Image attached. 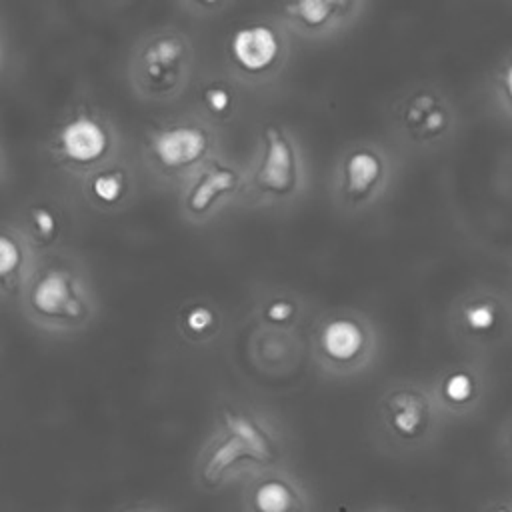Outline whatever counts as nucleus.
Segmentation results:
<instances>
[{"label":"nucleus","mask_w":512,"mask_h":512,"mask_svg":"<svg viewBox=\"0 0 512 512\" xmlns=\"http://www.w3.org/2000/svg\"><path fill=\"white\" fill-rule=\"evenodd\" d=\"M462 324L470 332H486L496 322V310L490 302H470L462 308Z\"/></svg>","instance_id":"obj_24"},{"label":"nucleus","mask_w":512,"mask_h":512,"mask_svg":"<svg viewBox=\"0 0 512 512\" xmlns=\"http://www.w3.org/2000/svg\"><path fill=\"white\" fill-rule=\"evenodd\" d=\"M302 340L298 330H276L254 326L248 340V354L254 366L270 376L292 372L302 360Z\"/></svg>","instance_id":"obj_20"},{"label":"nucleus","mask_w":512,"mask_h":512,"mask_svg":"<svg viewBox=\"0 0 512 512\" xmlns=\"http://www.w3.org/2000/svg\"><path fill=\"white\" fill-rule=\"evenodd\" d=\"M310 188V166L298 134L282 120H264L254 134L252 158L246 164L244 206L290 208Z\"/></svg>","instance_id":"obj_4"},{"label":"nucleus","mask_w":512,"mask_h":512,"mask_svg":"<svg viewBox=\"0 0 512 512\" xmlns=\"http://www.w3.org/2000/svg\"><path fill=\"white\" fill-rule=\"evenodd\" d=\"M308 310L306 298L286 286L260 288L250 306V318L254 326L276 330H298Z\"/></svg>","instance_id":"obj_21"},{"label":"nucleus","mask_w":512,"mask_h":512,"mask_svg":"<svg viewBox=\"0 0 512 512\" xmlns=\"http://www.w3.org/2000/svg\"><path fill=\"white\" fill-rule=\"evenodd\" d=\"M308 342L316 370L336 380L370 370L380 354L376 322L370 314L350 306H336L318 314Z\"/></svg>","instance_id":"obj_6"},{"label":"nucleus","mask_w":512,"mask_h":512,"mask_svg":"<svg viewBox=\"0 0 512 512\" xmlns=\"http://www.w3.org/2000/svg\"><path fill=\"white\" fill-rule=\"evenodd\" d=\"M180 10L194 20H212L224 14L236 0H176Z\"/></svg>","instance_id":"obj_25"},{"label":"nucleus","mask_w":512,"mask_h":512,"mask_svg":"<svg viewBox=\"0 0 512 512\" xmlns=\"http://www.w3.org/2000/svg\"><path fill=\"white\" fill-rule=\"evenodd\" d=\"M474 378L466 370H452L440 376L436 384V398L450 410L464 408L474 398Z\"/></svg>","instance_id":"obj_23"},{"label":"nucleus","mask_w":512,"mask_h":512,"mask_svg":"<svg viewBox=\"0 0 512 512\" xmlns=\"http://www.w3.org/2000/svg\"><path fill=\"white\" fill-rule=\"evenodd\" d=\"M212 428H218L248 450H252L264 468L286 464L288 458V436L282 422L266 408L238 398L222 396L214 404Z\"/></svg>","instance_id":"obj_12"},{"label":"nucleus","mask_w":512,"mask_h":512,"mask_svg":"<svg viewBox=\"0 0 512 512\" xmlns=\"http://www.w3.org/2000/svg\"><path fill=\"white\" fill-rule=\"evenodd\" d=\"M12 220L40 256L68 248L74 230V214L68 202L54 192L30 194Z\"/></svg>","instance_id":"obj_15"},{"label":"nucleus","mask_w":512,"mask_h":512,"mask_svg":"<svg viewBox=\"0 0 512 512\" xmlns=\"http://www.w3.org/2000/svg\"><path fill=\"white\" fill-rule=\"evenodd\" d=\"M368 0H278L276 14L304 42H330L352 30Z\"/></svg>","instance_id":"obj_13"},{"label":"nucleus","mask_w":512,"mask_h":512,"mask_svg":"<svg viewBox=\"0 0 512 512\" xmlns=\"http://www.w3.org/2000/svg\"><path fill=\"white\" fill-rule=\"evenodd\" d=\"M18 308L30 326L48 336L88 330L100 302L84 258L70 248L40 256Z\"/></svg>","instance_id":"obj_1"},{"label":"nucleus","mask_w":512,"mask_h":512,"mask_svg":"<svg viewBox=\"0 0 512 512\" xmlns=\"http://www.w3.org/2000/svg\"><path fill=\"white\" fill-rule=\"evenodd\" d=\"M436 424V402L422 384L392 382L374 402L372 434L386 452H408L424 446Z\"/></svg>","instance_id":"obj_9"},{"label":"nucleus","mask_w":512,"mask_h":512,"mask_svg":"<svg viewBox=\"0 0 512 512\" xmlns=\"http://www.w3.org/2000/svg\"><path fill=\"white\" fill-rule=\"evenodd\" d=\"M118 512H166V510L158 504H152V502H134V504H128V506L120 508Z\"/></svg>","instance_id":"obj_27"},{"label":"nucleus","mask_w":512,"mask_h":512,"mask_svg":"<svg viewBox=\"0 0 512 512\" xmlns=\"http://www.w3.org/2000/svg\"><path fill=\"white\" fill-rule=\"evenodd\" d=\"M292 38L276 12L248 16L224 40V70L248 90L272 88L292 60Z\"/></svg>","instance_id":"obj_7"},{"label":"nucleus","mask_w":512,"mask_h":512,"mask_svg":"<svg viewBox=\"0 0 512 512\" xmlns=\"http://www.w3.org/2000/svg\"><path fill=\"white\" fill-rule=\"evenodd\" d=\"M194 70L196 46L192 38L174 24H162L132 44L126 82L136 100L168 106L192 88Z\"/></svg>","instance_id":"obj_5"},{"label":"nucleus","mask_w":512,"mask_h":512,"mask_svg":"<svg viewBox=\"0 0 512 512\" xmlns=\"http://www.w3.org/2000/svg\"><path fill=\"white\" fill-rule=\"evenodd\" d=\"M246 166L220 152L198 168L178 190V214L190 226H206L228 206L242 202Z\"/></svg>","instance_id":"obj_11"},{"label":"nucleus","mask_w":512,"mask_h":512,"mask_svg":"<svg viewBox=\"0 0 512 512\" xmlns=\"http://www.w3.org/2000/svg\"><path fill=\"white\" fill-rule=\"evenodd\" d=\"M42 148L56 172L78 182L120 156L124 136L116 118L98 100L76 96L52 122Z\"/></svg>","instance_id":"obj_3"},{"label":"nucleus","mask_w":512,"mask_h":512,"mask_svg":"<svg viewBox=\"0 0 512 512\" xmlns=\"http://www.w3.org/2000/svg\"><path fill=\"white\" fill-rule=\"evenodd\" d=\"M220 152H224L222 130L192 108L154 120L138 144L140 166L156 186L168 190H180Z\"/></svg>","instance_id":"obj_2"},{"label":"nucleus","mask_w":512,"mask_h":512,"mask_svg":"<svg viewBox=\"0 0 512 512\" xmlns=\"http://www.w3.org/2000/svg\"><path fill=\"white\" fill-rule=\"evenodd\" d=\"M388 130L398 146L424 152L440 146L454 130V108L448 96L432 84L404 88L388 106Z\"/></svg>","instance_id":"obj_10"},{"label":"nucleus","mask_w":512,"mask_h":512,"mask_svg":"<svg viewBox=\"0 0 512 512\" xmlns=\"http://www.w3.org/2000/svg\"><path fill=\"white\" fill-rule=\"evenodd\" d=\"M242 88L244 86L224 68L202 72L192 82L190 108L224 130L232 126L242 114Z\"/></svg>","instance_id":"obj_18"},{"label":"nucleus","mask_w":512,"mask_h":512,"mask_svg":"<svg viewBox=\"0 0 512 512\" xmlns=\"http://www.w3.org/2000/svg\"><path fill=\"white\" fill-rule=\"evenodd\" d=\"M242 512H312V496L292 468L270 466L246 478Z\"/></svg>","instance_id":"obj_17"},{"label":"nucleus","mask_w":512,"mask_h":512,"mask_svg":"<svg viewBox=\"0 0 512 512\" xmlns=\"http://www.w3.org/2000/svg\"><path fill=\"white\" fill-rule=\"evenodd\" d=\"M40 260V254L14 220H4L0 230V292L4 304L20 302V296Z\"/></svg>","instance_id":"obj_19"},{"label":"nucleus","mask_w":512,"mask_h":512,"mask_svg":"<svg viewBox=\"0 0 512 512\" xmlns=\"http://www.w3.org/2000/svg\"><path fill=\"white\" fill-rule=\"evenodd\" d=\"M226 324L222 308L204 296L186 300L174 318L176 334L188 346H208L218 340Z\"/></svg>","instance_id":"obj_22"},{"label":"nucleus","mask_w":512,"mask_h":512,"mask_svg":"<svg viewBox=\"0 0 512 512\" xmlns=\"http://www.w3.org/2000/svg\"><path fill=\"white\" fill-rule=\"evenodd\" d=\"M496 512H508V510H496Z\"/></svg>","instance_id":"obj_29"},{"label":"nucleus","mask_w":512,"mask_h":512,"mask_svg":"<svg viewBox=\"0 0 512 512\" xmlns=\"http://www.w3.org/2000/svg\"><path fill=\"white\" fill-rule=\"evenodd\" d=\"M260 470H264V466L252 450L234 436L212 428L196 452L192 476L202 492L216 494L228 484Z\"/></svg>","instance_id":"obj_14"},{"label":"nucleus","mask_w":512,"mask_h":512,"mask_svg":"<svg viewBox=\"0 0 512 512\" xmlns=\"http://www.w3.org/2000/svg\"><path fill=\"white\" fill-rule=\"evenodd\" d=\"M396 158L376 138H356L336 156L328 176V196L342 216H360L376 208L392 188Z\"/></svg>","instance_id":"obj_8"},{"label":"nucleus","mask_w":512,"mask_h":512,"mask_svg":"<svg viewBox=\"0 0 512 512\" xmlns=\"http://www.w3.org/2000/svg\"><path fill=\"white\" fill-rule=\"evenodd\" d=\"M496 94L502 102V108L512 116V58L498 72Z\"/></svg>","instance_id":"obj_26"},{"label":"nucleus","mask_w":512,"mask_h":512,"mask_svg":"<svg viewBox=\"0 0 512 512\" xmlns=\"http://www.w3.org/2000/svg\"><path fill=\"white\" fill-rule=\"evenodd\" d=\"M84 204L102 216H116L132 208L138 198V170L134 160L122 152L78 180Z\"/></svg>","instance_id":"obj_16"},{"label":"nucleus","mask_w":512,"mask_h":512,"mask_svg":"<svg viewBox=\"0 0 512 512\" xmlns=\"http://www.w3.org/2000/svg\"><path fill=\"white\" fill-rule=\"evenodd\" d=\"M366 512H394V510H388V508H372V510H366Z\"/></svg>","instance_id":"obj_28"}]
</instances>
